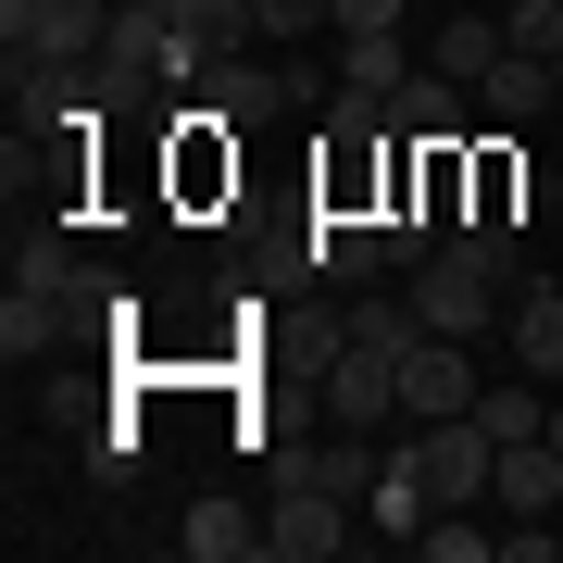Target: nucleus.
<instances>
[{
	"mask_svg": "<svg viewBox=\"0 0 563 563\" xmlns=\"http://www.w3.org/2000/svg\"><path fill=\"white\" fill-rule=\"evenodd\" d=\"M539 113H563L551 51H501V63L476 76V125H539Z\"/></svg>",
	"mask_w": 563,
	"mask_h": 563,
	"instance_id": "6e6552de",
	"label": "nucleus"
},
{
	"mask_svg": "<svg viewBox=\"0 0 563 563\" xmlns=\"http://www.w3.org/2000/svg\"><path fill=\"white\" fill-rule=\"evenodd\" d=\"M176 551H188V563H251V551H263V514H251V501H188V514H176Z\"/></svg>",
	"mask_w": 563,
	"mask_h": 563,
	"instance_id": "ddd939ff",
	"label": "nucleus"
},
{
	"mask_svg": "<svg viewBox=\"0 0 563 563\" xmlns=\"http://www.w3.org/2000/svg\"><path fill=\"white\" fill-rule=\"evenodd\" d=\"M388 139H476V88L439 76V63H413V76L388 88Z\"/></svg>",
	"mask_w": 563,
	"mask_h": 563,
	"instance_id": "0eeeda50",
	"label": "nucleus"
},
{
	"mask_svg": "<svg viewBox=\"0 0 563 563\" xmlns=\"http://www.w3.org/2000/svg\"><path fill=\"white\" fill-rule=\"evenodd\" d=\"M501 339H514L526 376H551V388H563V288L526 276V288H514V313H501Z\"/></svg>",
	"mask_w": 563,
	"mask_h": 563,
	"instance_id": "f8f14e48",
	"label": "nucleus"
},
{
	"mask_svg": "<svg viewBox=\"0 0 563 563\" xmlns=\"http://www.w3.org/2000/svg\"><path fill=\"white\" fill-rule=\"evenodd\" d=\"M263 551H276V563H339V551H351V501H325V488H276Z\"/></svg>",
	"mask_w": 563,
	"mask_h": 563,
	"instance_id": "423d86ee",
	"label": "nucleus"
},
{
	"mask_svg": "<svg viewBox=\"0 0 563 563\" xmlns=\"http://www.w3.org/2000/svg\"><path fill=\"white\" fill-rule=\"evenodd\" d=\"M413 551H426V563H501V526H476V514H426Z\"/></svg>",
	"mask_w": 563,
	"mask_h": 563,
	"instance_id": "f3484780",
	"label": "nucleus"
},
{
	"mask_svg": "<svg viewBox=\"0 0 563 563\" xmlns=\"http://www.w3.org/2000/svg\"><path fill=\"white\" fill-rule=\"evenodd\" d=\"M313 276H325V288H376V276H388L376 213H313Z\"/></svg>",
	"mask_w": 563,
	"mask_h": 563,
	"instance_id": "1a4fd4ad",
	"label": "nucleus"
},
{
	"mask_svg": "<svg viewBox=\"0 0 563 563\" xmlns=\"http://www.w3.org/2000/svg\"><path fill=\"white\" fill-rule=\"evenodd\" d=\"M476 339H439V325H426V339L401 351V426H439V413H476Z\"/></svg>",
	"mask_w": 563,
	"mask_h": 563,
	"instance_id": "20e7f679",
	"label": "nucleus"
},
{
	"mask_svg": "<svg viewBox=\"0 0 563 563\" xmlns=\"http://www.w3.org/2000/svg\"><path fill=\"white\" fill-rule=\"evenodd\" d=\"M551 501H563V451H551V439H514L501 476H488V514L514 526V514H551Z\"/></svg>",
	"mask_w": 563,
	"mask_h": 563,
	"instance_id": "9b49d317",
	"label": "nucleus"
},
{
	"mask_svg": "<svg viewBox=\"0 0 563 563\" xmlns=\"http://www.w3.org/2000/svg\"><path fill=\"white\" fill-rule=\"evenodd\" d=\"M363 514H376L388 539H413V526L439 514V501H426V463H413V451H388V463H376V488H363Z\"/></svg>",
	"mask_w": 563,
	"mask_h": 563,
	"instance_id": "dca6fc26",
	"label": "nucleus"
},
{
	"mask_svg": "<svg viewBox=\"0 0 563 563\" xmlns=\"http://www.w3.org/2000/svg\"><path fill=\"white\" fill-rule=\"evenodd\" d=\"M526 188H539V176H526L514 151H476V213H501V225H514V201H526Z\"/></svg>",
	"mask_w": 563,
	"mask_h": 563,
	"instance_id": "a211bd4d",
	"label": "nucleus"
},
{
	"mask_svg": "<svg viewBox=\"0 0 563 563\" xmlns=\"http://www.w3.org/2000/svg\"><path fill=\"white\" fill-rule=\"evenodd\" d=\"M325 426H401V351L325 339Z\"/></svg>",
	"mask_w": 563,
	"mask_h": 563,
	"instance_id": "7ed1b4c3",
	"label": "nucleus"
},
{
	"mask_svg": "<svg viewBox=\"0 0 563 563\" xmlns=\"http://www.w3.org/2000/svg\"><path fill=\"white\" fill-rule=\"evenodd\" d=\"M551 526H563V501H551Z\"/></svg>",
	"mask_w": 563,
	"mask_h": 563,
	"instance_id": "4be33fe9",
	"label": "nucleus"
},
{
	"mask_svg": "<svg viewBox=\"0 0 563 563\" xmlns=\"http://www.w3.org/2000/svg\"><path fill=\"white\" fill-rule=\"evenodd\" d=\"M501 51H514V25L488 13V0H463L451 25H426V63H439V76H463V88H476L488 63H501Z\"/></svg>",
	"mask_w": 563,
	"mask_h": 563,
	"instance_id": "9d476101",
	"label": "nucleus"
},
{
	"mask_svg": "<svg viewBox=\"0 0 563 563\" xmlns=\"http://www.w3.org/2000/svg\"><path fill=\"white\" fill-rule=\"evenodd\" d=\"M263 38H325V0H263Z\"/></svg>",
	"mask_w": 563,
	"mask_h": 563,
	"instance_id": "aec40b11",
	"label": "nucleus"
},
{
	"mask_svg": "<svg viewBox=\"0 0 563 563\" xmlns=\"http://www.w3.org/2000/svg\"><path fill=\"white\" fill-rule=\"evenodd\" d=\"M413 313L439 325V339H488V325H501V276H488L476 251H451V239H439V251L413 263Z\"/></svg>",
	"mask_w": 563,
	"mask_h": 563,
	"instance_id": "f03ea898",
	"label": "nucleus"
},
{
	"mask_svg": "<svg viewBox=\"0 0 563 563\" xmlns=\"http://www.w3.org/2000/svg\"><path fill=\"white\" fill-rule=\"evenodd\" d=\"M201 101H213V125L239 139V125H276L301 88H288V63H251V51H213V76H201Z\"/></svg>",
	"mask_w": 563,
	"mask_h": 563,
	"instance_id": "39448f33",
	"label": "nucleus"
},
{
	"mask_svg": "<svg viewBox=\"0 0 563 563\" xmlns=\"http://www.w3.org/2000/svg\"><path fill=\"white\" fill-rule=\"evenodd\" d=\"M539 439H551V451H563V413H551V426H539Z\"/></svg>",
	"mask_w": 563,
	"mask_h": 563,
	"instance_id": "412c9836",
	"label": "nucleus"
},
{
	"mask_svg": "<svg viewBox=\"0 0 563 563\" xmlns=\"http://www.w3.org/2000/svg\"><path fill=\"white\" fill-rule=\"evenodd\" d=\"M0 38H13V76L25 63H101L113 51V0H0Z\"/></svg>",
	"mask_w": 563,
	"mask_h": 563,
	"instance_id": "f257e3e1",
	"label": "nucleus"
},
{
	"mask_svg": "<svg viewBox=\"0 0 563 563\" xmlns=\"http://www.w3.org/2000/svg\"><path fill=\"white\" fill-rule=\"evenodd\" d=\"M413 76V51H401V25H376V38H339V88L351 101H388V88Z\"/></svg>",
	"mask_w": 563,
	"mask_h": 563,
	"instance_id": "2eb2a0df",
	"label": "nucleus"
},
{
	"mask_svg": "<svg viewBox=\"0 0 563 563\" xmlns=\"http://www.w3.org/2000/svg\"><path fill=\"white\" fill-rule=\"evenodd\" d=\"M539 388H551V376H526V363H514V376H488V388H476V426H488L501 451H514V439H539V426H551Z\"/></svg>",
	"mask_w": 563,
	"mask_h": 563,
	"instance_id": "4468645a",
	"label": "nucleus"
},
{
	"mask_svg": "<svg viewBox=\"0 0 563 563\" xmlns=\"http://www.w3.org/2000/svg\"><path fill=\"white\" fill-rule=\"evenodd\" d=\"M413 0H325V38H376V25H401Z\"/></svg>",
	"mask_w": 563,
	"mask_h": 563,
	"instance_id": "6ab92c4d",
	"label": "nucleus"
}]
</instances>
